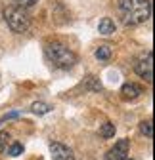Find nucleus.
Wrapping results in <instances>:
<instances>
[{
	"label": "nucleus",
	"mask_w": 155,
	"mask_h": 160,
	"mask_svg": "<svg viewBox=\"0 0 155 160\" xmlns=\"http://www.w3.org/2000/svg\"><path fill=\"white\" fill-rule=\"evenodd\" d=\"M15 2V6H21V8H25V10H29V8H33L38 0H13Z\"/></svg>",
	"instance_id": "nucleus-16"
},
{
	"label": "nucleus",
	"mask_w": 155,
	"mask_h": 160,
	"mask_svg": "<svg viewBox=\"0 0 155 160\" xmlns=\"http://www.w3.org/2000/svg\"><path fill=\"white\" fill-rule=\"evenodd\" d=\"M119 12L125 25H142L151 17L149 0H119Z\"/></svg>",
	"instance_id": "nucleus-1"
},
{
	"label": "nucleus",
	"mask_w": 155,
	"mask_h": 160,
	"mask_svg": "<svg viewBox=\"0 0 155 160\" xmlns=\"http://www.w3.org/2000/svg\"><path fill=\"white\" fill-rule=\"evenodd\" d=\"M140 132L146 137H153V124H151V120H144V122H140Z\"/></svg>",
	"instance_id": "nucleus-12"
},
{
	"label": "nucleus",
	"mask_w": 155,
	"mask_h": 160,
	"mask_svg": "<svg viewBox=\"0 0 155 160\" xmlns=\"http://www.w3.org/2000/svg\"><path fill=\"white\" fill-rule=\"evenodd\" d=\"M98 31H100L102 34H113V32H115V23H113V19H111V17H104L102 21H100V25H98Z\"/></svg>",
	"instance_id": "nucleus-8"
},
{
	"label": "nucleus",
	"mask_w": 155,
	"mask_h": 160,
	"mask_svg": "<svg viewBox=\"0 0 155 160\" xmlns=\"http://www.w3.org/2000/svg\"><path fill=\"white\" fill-rule=\"evenodd\" d=\"M31 111H33L35 114H46V112L50 111V105H48V103H42V101H36V103L31 105Z\"/></svg>",
	"instance_id": "nucleus-11"
},
{
	"label": "nucleus",
	"mask_w": 155,
	"mask_h": 160,
	"mask_svg": "<svg viewBox=\"0 0 155 160\" xmlns=\"http://www.w3.org/2000/svg\"><path fill=\"white\" fill-rule=\"evenodd\" d=\"M8 141H10V133L8 132H0V152H4L8 149Z\"/></svg>",
	"instance_id": "nucleus-15"
},
{
	"label": "nucleus",
	"mask_w": 155,
	"mask_h": 160,
	"mask_svg": "<svg viewBox=\"0 0 155 160\" xmlns=\"http://www.w3.org/2000/svg\"><path fill=\"white\" fill-rule=\"evenodd\" d=\"M100 135H102L104 139H109V137H113V135H115V124H111V122H105V124H102V126H100Z\"/></svg>",
	"instance_id": "nucleus-10"
},
{
	"label": "nucleus",
	"mask_w": 155,
	"mask_h": 160,
	"mask_svg": "<svg viewBox=\"0 0 155 160\" xmlns=\"http://www.w3.org/2000/svg\"><path fill=\"white\" fill-rule=\"evenodd\" d=\"M111 53H113V50H111V46H107V44H104V46H100L98 50H96V57L102 59V61H107V59L111 57Z\"/></svg>",
	"instance_id": "nucleus-9"
},
{
	"label": "nucleus",
	"mask_w": 155,
	"mask_h": 160,
	"mask_svg": "<svg viewBox=\"0 0 155 160\" xmlns=\"http://www.w3.org/2000/svg\"><path fill=\"white\" fill-rule=\"evenodd\" d=\"M44 53L48 61L56 69H61V71H69L77 63V53L69 46H65L63 42H57V40H52L44 46Z\"/></svg>",
	"instance_id": "nucleus-2"
},
{
	"label": "nucleus",
	"mask_w": 155,
	"mask_h": 160,
	"mask_svg": "<svg viewBox=\"0 0 155 160\" xmlns=\"http://www.w3.org/2000/svg\"><path fill=\"white\" fill-rule=\"evenodd\" d=\"M134 71H136L138 76L146 78L147 82H151L153 80V53L147 52L146 55H142L136 61V65H134Z\"/></svg>",
	"instance_id": "nucleus-4"
},
{
	"label": "nucleus",
	"mask_w": 155,
	"mask_h": 160,
	"mask_svg": "<svg viewBox=\"0 0 155 160\" xmlns=\"http://www.w3.org/2000/svg\"><path fill=\"white\" fill-rule=\"evenodd\" d=\"M121 160H132V158H128V156H125V158H121Z\"/></svg>",
	"instance_id": "nucleus-17"
},
{
	"label": "nucleus",
	"mask_w": 155,
	"mask_h": 160,
	"mask_svg": "<svg viewBox=\"0 0 155 160\" xmlns=\"http://www.w3.org/2000/svg\"><path fill=\"white\" fill-rule=\"evenodd\" d=\"M4 19L13 32H27L31 27V15L21 6H8L4 10Z\"/></svg>",
	"instance_id": "nucleus-3"
},
{
	"label": "nucleus",
	"mask_w": 155,
	"mask_h": 160,
	"mask_svg": "<svg viewBox=\"0 0 155 160\" xmlns=\"http://www.w3.org/2000/svg\"><path fill=\"white\" fill-rule=\"evenodd\" d=\"M126 154H128V139H119V141L115 143V147L107 151L105 160H121Z\"/></svg>",
	"instance_id": "nucleus-6"
},
{
	"label": "nucleus",
	"mask_w": 155,
	"mask_h": 160,
	"mask_svg": "<svg viewBox=\"0 0 155 160\" xmlns=\"http://www.w3.org/2000/svg\"><path fill=\"white\" fill-rule=\"evenodd\" d=\"M50 152H52V160H75L73 151L67 145L57 143V141L50 143Z\"/></svg>",
	"instance_id": "nucleus-5"
},
{
	"label": "nucleus",
	"mask_w": 155,
	"mask_h": 160,
	"mask_svg": "<svg viewBox=\"0 0 155 160\" xmlns=\"http://www.w3.org/2000/svg\"><path fill=\"white\" fill-rule=\"evenodd\" d=\"M84 86H86L88 90H94V92H100V90H102V84H100L94 76H88V78H86V84H84Z\"/></svg>",
	"instance_id": "nucleus-13"
},
{
	"label": "nucleus",
	"mask_w": 155,
	"mask_h": 160,
	"mask_svg": "<svg viewBox=\"0 0 155 160\" xmlns=\"http://www.w3.org/2000/svg\"><path fill=\"white\" fill-rule=\"evenodd\" d=\"M10 156H19V154H23V145L21 143H13L10 149H6Z\"/></svg>",
	"instance_id": "nucleus-14"
},
{
	"label": "nucleus",
	"mask_w": 155,
	"mask_h": 160,
	"mask_svg": "<svg viewBox=\"0 0 155 160\" xmlns=\"http://www.w3.org/2000/svg\"><path fill=\"white\" fill-rule=\"evenodd\" d=\"M144 93V88L142 86H138V84H134V82H126L123 88H121V95H123V99H136V97H140Z\"/></svg>",
	"instance_id": "nucleus-7"
}]
</instances>
